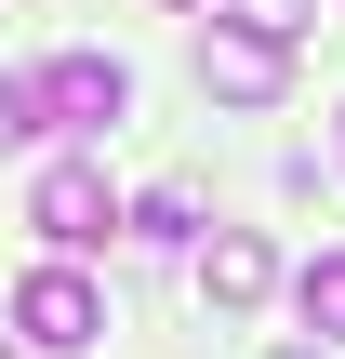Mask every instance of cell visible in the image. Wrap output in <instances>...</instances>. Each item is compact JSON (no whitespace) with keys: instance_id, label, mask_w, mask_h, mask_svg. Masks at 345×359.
<instances>
[{"instance_id":"cell-1","label":"cell","mask_w":345,"mask_h":359,"mask_svg":"<svg viewBox=\"0 0 345 359\" xmlns=\"http://www.w3.org/2000/svg\"><path fill=\"white\" fill-rule=\"evenodd\" d=\"M133 120V67L120 53H53L40 67V133H120Z\"/></svg>"},{"instance_id":"cell-2","label":"cell","mask_w":345,"mask_h":359,"mask_svg":"<svg viewBox=\"0 0 345 359\" xmlns=\"http://www.w3.org/2000/svg\"><path fill=\"white\" fill-rule=\"evenodd\" d=\"M13 333H27L40 359H66V346L106 333V293H93L80 266H40V280H13Z\"/></svg>"},{"instance_id":"cell-3","label":"cell","mask_w":345,"mask_h":359,"mask_svg":"<svg viewBox=\"0 0 345 359\" xmlns=\"http://www.w3.org/2000/svg\"><path fill=\"white\" fill-rule=\"evenodd\" d=\"M27 226H40L53 253H93V240L120 226V200H106V173H93V160H53V173L27 187Z\"/></svg>"},{"instance_id":"cell-4","label":"cell","mask_w":345,"mask_h":359,"mask_svg":"<svg viewBox=\"0 0 345 359\" xmlns=\"http://www.w3.org/2000/svg\"><path fill=\"white\" fill-rule=\"evenodd\" d=\"M279 80H293L279 40H253V27H213V40H199V93H213V107H279Z\"/></svg>"},{"instance_id":"cell-5","label":"cell","mask_w":345,"mask_h":359,"mask_svg":"<svg viewBox=\"0 0 345 359\" xmlns=\"http://www.w3.org/2000/svg\"><path fill=\"white\" fill-rule=\"evenodd\" d=\"M266 280H279V253L253 240V226H226V240H199V306H266Z\"/></svg>"},{"instance_id":"cell-6","label":"cell","mask_w":345,"mask_h":359,"mask_svg":"<svg viewBox=\"0 0 345 359\" xmlns=\"http://www.w3.org/2000/svg\"><path fill=\"white\" fill-rule=\"evenodd\" d=\"M133 240H160V253L199 240V187H146V200H133Z\"/></svg>"},{"instance_id":"cell-7","label":"cell","mask_w":345,"mask_h":359,"mask_svg":"<svg viewBox=\"0 0 345 359\" xmlns=\"http://www.w3.org/2000/svg\"><path fill=\"white\" fill-rule=\"evenodd\" d=\"M293 306H306V333H345V253H319V266L293 280Z\"/></svg>"},{"instance_id":"cell-8","label":"cell","mask_w":345,"mask_h":359,"mask_svg":"<svg viewBox=\"0 0 345 359\" xmlns=\"http://www.w3.org/2000/svg\"><path fill=\"white\" fill-rule=\"evenodd\" d=\"M226 27H253V40H279V53H293V27H306V0H239Z\"/></svg>"},{"instance_id":"cell-9","label":"cell","mask_w":345,"mask_h":359,"mask_svg":"<svg viewBox=\"0 0 345 359\" xmlns=\"http://www.w3.org/2000/svg\"><path fill=\"white\" fill-rule=\"evenodd\" d=\"M40 133V80H0V147H27Z\"/></svg>"},{"instance_id":"cell-10","label":"cell","mask_w":345,"mask_h":359,"mask_svg":"<svg viewBox=\"0 0 345 359\" xmlns=\"http://www.w3.org/2000/svg\"><path fill=\"white\" fill-rule=\"evenodd\" d=\"M279 359H319V346H279Z\"/></svg>"}]
</instances>
